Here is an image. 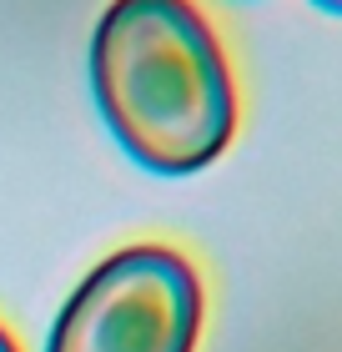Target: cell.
Here are the masks:
<instances>
[{
    "label": "cell",
    "mask_w": 342,
    "mask_h": 352,
    "mask_svg": "<svg viewBox=\"0 0 342 352\" xmlns=\"http://www.w3.org/2000/svg\"><path fill=\"white\" fill-rule=\"evenodd\" d=\"M0 352H21V347H15V338H10L6 327H0Z\"/></svg>",
    "instance_id": "3957f363"
},
{
    "label": "cell",
    "mask_w": 342,
    "mask_h": 352,
    "mask_svg": "<svg viewBox=\"0 0 342 352\" xmlns=\"http://www.w3.org/2000/svg\"><path fill=\"white\" fill-rule=\"evenodd\" d=\"M202 277L171 247H121L66 297L45 352H197Z\"/></svg>",
    "instance_id": "7a4b0ae2"
},
{
    "label": "cell",
    "mask_w": 342,
    "mask_h": 352,
    "mask_svg": "<svg viewBox=\"0 0 342 352\" xmlns=\"http://www.w3.org/2000/svg\"><path fill=\"white\" fill-rule=\"evenodd\" d=\"M91 91L121 151L161 176L211 166L237 136V76L197 0H111Z\"/></svg>",
    "instance_id": "6da1fadb"
},
{
    "label": "cell",
    "mask_w": 342,
    "mask_h": 352,
    "mask_svg": "<svg viewBox=\"0 0 342 352\" xmlns=\"http://www.w3.org/2000/svg\"><path fill=\"white\" fill-rule=\"evenodd\" d=\"M312 6H322V10H332V15H342V0H312Z\"/></svg>",
    "instance_id": "277c9868"
}]
</instances>
